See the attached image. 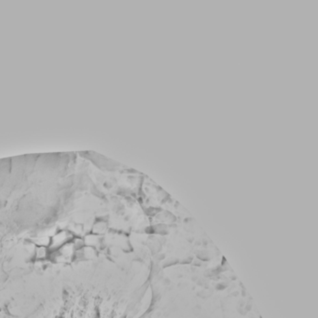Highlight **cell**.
I'll list each match as a JSON object with an SVG mask.
<instances>
[{"label":"cell","mask_w":318,"mask_h":318,"mask_svg":"<svg viewBox=\"0 0 318 318\" xmlns=\"http://www.w3.org/2000/svg\"><path fill=\"white\" fill-rule=\"evenodd\" d=\"M71 234L67 231H60L53 236L51 240V245L54 248H61L63 245L67 243Z\"/></svg>","instance_id":"6da1fadb"},{"label":"cell","mask_w":318,"mask_h":318,"mask_svg":"<svg viewBox=\"0 0 318 318\" xmlns=\"http://www.w3.org/2000/svg\"><path fill=\"white\" fill-rule=\"evenodd\" d=\"M47 255V251H46V248L44 246H40L38 247L37 250V257L38 259H43V257H46Z\"/></svg>","instance_id":"7a4b0ae2"}]
</instances>
